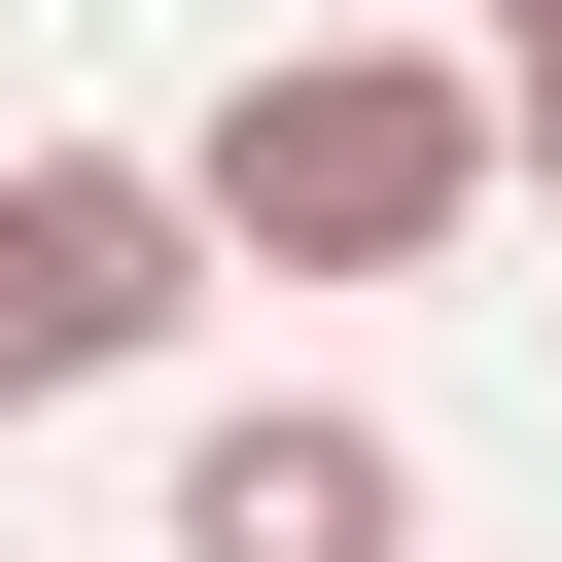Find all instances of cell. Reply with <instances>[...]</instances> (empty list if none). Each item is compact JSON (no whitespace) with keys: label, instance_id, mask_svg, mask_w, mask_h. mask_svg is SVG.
Here are the masks:
<instances>
[{"label":"cell","instance_id":"cell-1","mask_svg":"<svg viewBox=\"0 0 562 562\" xmlns=\"http://www.w3.org/2000/svg\"><path fill=\"white\" fill-rule=\"evenodd\" d=\"M176 211L281 246V281H422V246L492 211V70H422V35H281V70L176 140Z\"/></svg>","mask_w":562,"mask_h":562},{"label":"cell","instance_id":"cell-2","mask_svg":"<svg viewBox=\"0 0 562 562\" xmlns=\"http://www.w3.org/2000/svg\"><path fill=\"white\" fill-rule=\"evenodd\" d=\"M176 316H211V211H176L140 140H0V422H35V386H140Z\"/></svg>","mask_w":562,"mask_h":562},{"label":"cell","instance_id":"cell-3","mask_svg":"<svg viewBox=\"0 0 562 562\" xmlns=\"http://www.w3.org/2000/svg\"><path fill=\"white\" fill-rule=\"evenodd\" d=\"M176 562H422V457L351 386H246V422H176Z\"/></svg>","mask_w":562,"mask_h":562},{"label":"cell","instance_id":"cell-4","mask_svg":"<svg viewBox=\"0 0 562 562\" xmlns=\"http://www.w3.org/2000/svg\"><path fill=\"white\" fill-rule=\"evenodd\" d=\"M492 176H562V0H492Z\"/></svg>","mask_w":562,"mask_h":562}]
</instances>
